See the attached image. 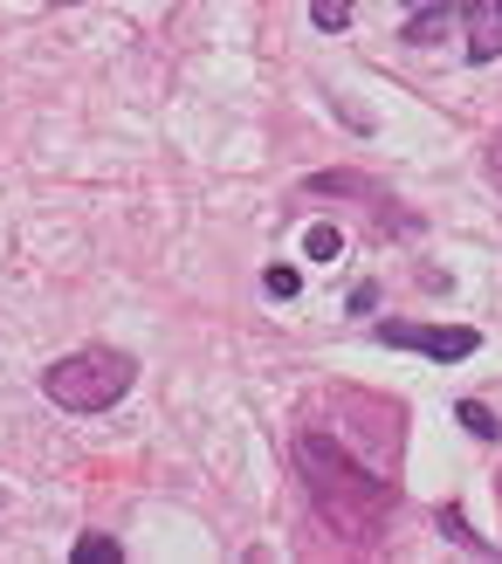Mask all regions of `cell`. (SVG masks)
Here are the masks:
<instances>
[{
    "instance_id": "obj_1",
    "label": "cell",
    "mask_w": 502,
    "mask_h": 564,
    "mask_svg": "<svg viewBox=\"0 0 502 564\" xmlns=\"http://www.w3.org/2000/svg\"><path fill=\"white\" fill-rule=\"evenodd\" d=\"M296 468H303V489H310V502H317L324 523L351 530L358 544H372L379 530H385V510H393V482H385V475H372V468H358L338 441L296 434Z\"/></svg>"
},
{
    "instance_id": "obj_2",
    "label": "cell",
    "mask_w": 502,
    "mask_h": 564,
    "mask_svg": "<svg viewBox=\"0 0 502 564\" xmlns=\"http://www.w3.org/2000/svg\"><path fill=\"white\" fill-rule=\"evenodd\" d=\"M131 379H138V365L124 358V351H103V345H90V351H69V358H55L48 372H42V392L63 413H110L131 392Z\"/></svg>"
},
{
    "instance_id": "obj_3",
    "label": "cell",
    "mask_w": 502,
    "mask_h": 564,
    "mask_svg": "<svg viewBox=\"0 0 502 564\" xmlns=\"http://www.w3.org/2000/svg\"><path fill=\"white\" fill-rule=\"evenodd\" d=\"M372 337L379 345H400V351H421V358H476V345L482 337L468 330V324H406V317H385V324H372Z\"/></svg>"
},
{
    "instance_id": "obj_4",
    "label": "cell",
    "mask_w": 502,
    "mask_h": 564,
    "mask_svg": "<svg viewBox=\"0 0 502 564\" xmlns=\"http://www.w3.org/2000/svg\"><path fill=\"white\" fill-rule=\"evenodd\" d=\"M461 35H468V63H495L502 55V0H468Z\"/></svg>"
},
{
    "instance_id": "obj_5",
    "label": "cell",
    "mask_w": 502,
    "mask_h": 564,
    "mask_svg": "<svg viewBox=\"0 0 502 564\" xmlns=\"http://www.w3.org/2000/svg\"><path fill=\"white\" fill-rule=\"evenodd\" d=\"M455 8H461V0H440V8H413V14H406V28H400V35H406L413 48H434L440 35H448V21H455Z\"/></svg>"
},
{
    "instance_id": "obj_6",
    "label": "cell",
    "mask_w": 502,
    "mask_h": 564,
    "mask_svg": "<svg viewBox=\"0 0 502 564\" xmlns=\"http://www.w3.org/2000/svg\"><path fill=\"white\" fill-rule=\"evenodd\" d=\"M303 248H310V262H338V256H345V241H338V228H330V220H317V228L303 235Z\"/></svg>"
},
{
    "instance_id": "obj_7",
    "label": "cell",
    "mask_w": 502,
    "mask_h": 564,
    "mask_svg": "<svg viewBox=\"0 0 502 564\" xmlns=\"http://www.w3.org/2000/svg\"><path fill=\"white\" fill-rule=\"evenodd\" d=\"M455 420H461V427L476 434V441H495V434H502L495 420H489V406H482V400H461V406H455Z\"/></svg>"
},
{
    "instance_id": "obj_8",
    "label": "cell",
    "mask_w": 502,
    "mask_h": 564,
    "mask_svg": "<svg viewBox=\"0 0 502 564\" xmlns=\"http://www.w3.org/2000/svg\"><path fill=\"white\" fill-rule=\"evenodd\" d=\"M262 290H269L275 303H290V296L303 290V275H296V269H283V262H275V269H262Z\"/></svg>"
},
{
    "instance_id": "obj_9",
    "label": "cell",
    "mask_w": 502,
    "mask_h": 564,
    "mask_svg": "<svg viewBox=\"0 0 502 564\" xmlns=\"http://www.w3.org/2000/svg\"><path fill=\"white\" fill-rule=\"evenodd\" d=\"M124 551L110 544V538H76V564H118Z\"/></svg>"
},
{
    "instance_id": "obj_10",
    "label": "cell",
    "mask_w": 502,
    "mask_h": 564,
    "mask_svg": "<svg viewBox=\"0 0 502 564\" xmlns=\"http://www.w3.org/2000/svg\"><path fill=\"white\" fill-rule=\"evenodd\" d=\"M310 21H317V28H330V35H338V28L351 21V0H310Z\"/></svg>"
},
{
    "instance_id": "obj_11",
    "label": "cell",
    "mask_w": 502,
    "mask_h": 564,
    "mask_svg": "<svg viewBox=\"0 0 502 564\" xmlns=\"http://www.w3.org/2000/svg\"><path fill=\"white\" fill-rule=\"evenodd\" d=\"M489 180H495V186H502V131H495V138H489Z\"/></svg>"
},
{
    "instance_id": "obj_12",
    "label": "cell",
    "mask_w": 502,
    "mask_h": 564,
    "mask_svg": "<svg viewBox=\"0 0 502 564\" xmlns=\"http://www.w3.org/2000/svg\"><path fill=\"white\" fill-rule=\"evenodd\" d=\"M400 8H406V14H413V8H440V0H400Z\"/></svg>"
}]
</instances>
